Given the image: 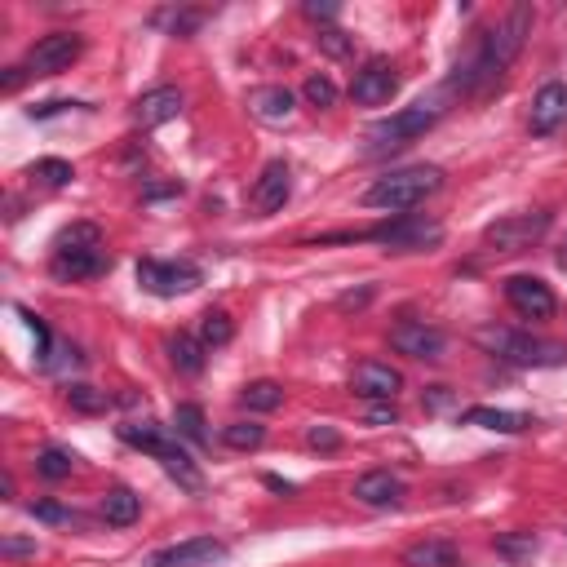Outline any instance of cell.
<instances>
[{
  "mask_svg": "<svg viewBox=\"0 0 567 567\" xmlns=\"http://www.w3.org/2000/svg\"><path fill=\"white\" fill-rule=\"evenodd\" d=\"M528 32H532V9H528V5H514L510 18H505L497 32L483 36L479 49H474L466 63L457 67L452 85H457V89H483V85H492V80H497L501 71L514 63V54L523 49Z\"/></svg>",
  "mask_w": 567,
  "mask_h": 567,
  "instance_id": "6da1fadb",
  "label": "cell"
},
{
  "mask_svg": "<svg viewBox=\"0 0 567 567\" xmlns=\"http://www.w3.org/2000/svg\"><path fill=\"white\" fill-rule=\"evenodd\" d=\"M474 346L505 359V364H519V368H563L567 364L563 342H545V337L519 333V328H505V324L474 328Z\"/></svg>",
  "mask_w": 567,
  "mask_h": 567,
  "instance_id": "7a4b0ae2",
  "label": "cell"
},
{
  "mask_svg": "<svg viewBox=\"0 0 567 567\" xmlns=\"http://www.w3.org/2000/svg\"><path fill=\"white\" fill-rule=\"evenodd\" d=\"M439 187H443V169H435V164H412V169H395V173H386V178H377L373 187L364 191V204L368 209L404 213V209L426 204Z\"/></svg>",
  "mask_w": 567,
  "mask_h": 567,
  "instance_id": "3957f363",
  "label": "cell"
},
{
  "mask_svg": "<svg viewBox=\"0 0 567 567\" xmlns=\"http://www.w3.org/2000/svg\"><path fill=\"white\" fill-rule=\"evenodd\" d=\"M443 116V98L439 94H430V98H421V102H412V107L404 111H395L390 120H377L373 129H368V142H373V156L377 151H395V147H408L412 138H421L435 120Z\"/></svg>",
  "mask_w": 567,
  "mask_h": 567,
  "instance_id": "277c9868",
  "label": "cell"
},
{
  "mask_svg": "<svg viewBox=\"0 0 567 567\" xmlns=\"http://www.w3.org/2000/svg\"><path fill=\"white\" fill-rule=\"evenodd\" d=\"M359 240H373L381 249H395V253H417V249H435V244H443V222L426 218V213H399V218L364 231Z\"/></svg>",
  "mask_w": 567,
  "mask_h": 567,
  "instance_id": "5b68a950",
  "label": "cell"
},
{
  "mask_svg": "<svg viewBox=\"0 0 567 567\" xmlns=\"http://www.w3.org/2000/svg\"><path fill=\"white\" fill-rule=\"evenodd\" d=\"M550 231V213H510V218L492 222L488 231H483V249L492 253H528L541 235Z\"/></svg>",
  "mask_w": 567,
  "mask_h": 567,
  "instance_id": "8992f818",
  "label": "cell"
},
{
  "mask_svg": "<svg viewBox=\"0 0 567 567\" xmlns=\"http://www.w3.org/2000/svg\"><path fill=\"white\" fill-rule=\"evenodd\" d=\"M80 49H85V40H80L76 32H49L27 49L23 67H27V76H58V71H67L71 63H76Z\"/></svg>",
  "mask_w": 567,
  "mask_h": 567,
  "instance_id": "52a82bcc",
  "label": "cell"
},
{
  "mask_svg": "<svg viewBox=\"0 0 567 567\" xmlns=\"http://www.w3.org/2000/svg\"><path fill=\"white\" fill-rule=\"evenodd\" d=\"M138 284L151 297H182L191 288H200V271L191 262H156V257H142L138 262Z\"/></svg>",
  "mask_w": 567,
  "mask_h": 567,
  "instance_id": "ba28073f",
  "label": "cell"
},
{
  "mask_svg": "<svg viewBox=\"0 0 567 567\" xmlns=\"http://www.w3.org/2000/svg\"><path fill=\"white\" fill-rule=\"evenodd\" d=\"M226 559V545L213 541V536H191L182 545H169V550H156L147 559V567H213Z\"/></svg>",
  "mask_w": 567,
  "mask_h": 567,
  "instance_id": "9c48e42d",
  "label": "cell"
},
{
  "mask_svg": "<svg viewBox=\"0 0 567 567\" xmlns=\"http://www.w3.org/2000/svg\"><path fill=\"white\" fill-rule=\"evenodd\" d=\"M505 302L528 319H550L554 306H559L550 293V284L536 280V275H510V280H505Z\"/></svg>",
  "mask_w": 567,
  "mask_h": 567,
  "instance_id": "30bf717a",
  "label": "cell"
},
{
  "mask_svg": "<svg viewBox=\"0 0 567 567\" xmlns=\"http://www.w3.org/2000/svg\"><path fill=\"white\" fill-rule=\"evenodd\" d=\"M390 346L399 350V355L408 359H443V333L430 324H421V319H404V324L390 328Z\"/></svg>",
  "mask_w": 567,
  "mask_h": 567,
  "instance_id": "8fae6325",
  "label": "cell"
},
{
  "mask_svg": "<svg viewBox=\"0 0 567 567\" xmlns=\"http://www.w3.org/2000/svg\"><path fill=\"white\" fill-rule=\"evenodd\" d=\"M182 107H187L182 89L160 85V89H147V94L133 102V120H138L142 129H160V125H169V120H178Z\"/></svg>",
  "mask_w": 567,
  "mask_h": 567,
  "instance_id": "7c38bea8",
  "label": "cell"
},
{
  "mask_svg": "<svg viewBox=\"0 0 567 567\" xmlns=\"http://www.w3.org/2000/svg\"><path fill=\"white\" fill-rule=\"evenodd\" d=\"M350 390L364 399H373V404H390V399L404 390V377L395 373L390 364H377V359H368V364L355 368V377H350Z\"/></svg>",
  "mask_w": 567,
  "mask_h": 567,
  "instance_id": "4fadbf2b",
  "label": "cell"
},
{
  "mask_svg": "<svg viewBox=\"0 0 567 567\" xmlns=\"http://www.w3.org/2000/svg\"><path fill=\"white\" fill-rule=\"evenodd\" d=\"M399 89V76L390 63H381V58H373L364 71H355V85H350V98L364 102V107H381V102H390Z\"/></svg>",
  "mask_w": 567,
  "mask_h": 567,
  "instance_id": "5bb4252c",
  "label": "cell"
},
{
  "mask_svg": "<svg viewBox=\"0 0 567 567\" xmlns=\"http://www.w3.org/2000/svg\"><path fill=\"white\" fill-rule=\"evenodd\" d=\"M244 107H249V116H253V120H262V125H288V120L297 116V98L288 94L284 85H262V89H249Z\"/></svg>",
  "mask_w": 567,
  "mask_h": 567,
  "instance_id": "9a60e30c",
  "label": "cell"
},
{
  "mask_svg": "<svg viewBox=\"0 0 567 567\" xmlns=\"http://www.w3.org/2000/svg\"><path fill=\"white\" fill-rule=\"evenodd\" d=\"M111 266L107 249H58L54 262H49V271H54V280H94Z\"/></svg>",
  "mask_w": 567,
  "mask_h": 567,
  "instance_id": "2e32d148",
  "label": "cell"
},
{
  "mask_svg": "<svg viewBox=\"0 0 567 567\" xmlns=\"http://www.w3.org/2000/svg\"><path fill=\"white\" fill-rule=\"evenodd\" d=\"M288 195H293V169H288L284 160H271L262 169V178H257V187H253V204L262 213H280L288 204Z\"/></svg>",
  "mask_w": 567,
  "mask_h": 567,
  "instance_id": "e0dca14e",
  "label": "cell"
},
{
  "mask_svg": "<svg viewBox=\"0 0 567 567\" xmlns=\"http://www.w3.org/2000/svg\"><path fill=\"white\" fill-rule=\"evenodd\" d=\"M355 501L373 505V510H390V505H404V483L390 470H368L355 479Z\"/></svg>",
  "mask_w": 567,
  "mask_h": 567,
  "instance_id": "ac0fdd59",
  "label": "cell"
},
{
  "mask_svg": "<svg viewBox=\"0 0 567 567\" xmlns=\"http://www.w3.org/2000/svg\"><path fill=\"white\" fill-rule=\"evenodd\" d=\"M559 125H567V85L559 80H550V85H541V94L532 98V133H554Z\"/></svg>",
  "mask_w": 567,
  "mask_h": 567,
  "instance_id": "d6986e66",
  "label": "cell"
},
{
  "mask_svg": "<svg viewBox=\"0 0 567 567\" xmlns=\"http://www.w3.org/2000/svg\"><path fill=\"white\" fill-rule=\"evenodd\" d=\"M461 421H466V426L497 430V435H523V430L532 426L528 412H510V408H466Z\"/></svg>",
  "mask_w": 567,
  "mask_h": 567,
  "instance_id": "ffe728a7",
  "label": "cell"
},
{
  "mask_svg": "<svg viewBox=\"0 0 567 567\" xmlns=\"http://www.w3.org/2000/svg\"><path fill=\"white\" fill-rule=\"evenodd\" d=\"M461 554L452 541H439V536H430V541H417L404 550V567H457Z\"/></svg>",
  "mask_w": 567,
  "mask_h": 567,
  "instance_id": "44dd1931",
  "label": "cell"
},
{
  "mask_svg": "<svg viewBox=\"0 0 567 567\" xmlns=\"http://www.w3.org/2000/svg\"><path fill=\"white\" fill-rule=\"evenodd\" d=\"M120 439L133 443V448H142V452H151V457H160V452L173 443V435L164 426H156V421H125V426H120Z\"/></svg>",
  "mask_w": 567,
  "mask_h": 567,
  "instance_id": "7402d4cb",
  "label": "cell"
},
{
  "mask_svg": "<svg viewBox=\"0 0 567 567\" xmlns=\"http://www.w3.org/2000/svg\"><path fill=\"white\" fill-rule=\"evenodd\" d=\"M164 350H169V364L178 368V373H187V377H200L204 373V342H195V337L178 333V337H169V342H164Z\"/></svg>",
  "mask_w": 567,
  "mask_h": 567,
  "instance_id": "603a6c76",
  "label": "cell"
},
{
  "mask_svg": "<svg viewBox=\"0 0 567 567\" xmlns=\"http://www.w3.org/2000/svg\"><path fill=\"white\" fill-rule=\"evenodd\" d=\"M142 514V497L129 488H111L107 497H102V519L116 523V528H129V523H138Z\"/></svg>",
  "mask_w": 567,
  "mask_h": 567,
  "instance_id": "cb8c5ba5",
  "label": "cell"
},
{
  "mask_svg": "<svg viewBox=\"0 0 567 567\" xmlns=\"http://www.w3.org/2000/svg\"><path fill=\"white\" fill-rule=\"evenodd\" d=\"M160 466L169 470L187 492H204V474L195 470V461L187 457V452H182V443H169V448L160 452Z\"/></svg>",
  "mask_w": 567,
  "mask_h": 567,
  "instance_id": "d4e9b609",
  "label": "cell"
},
{
  "mask_svg": "<svg viewBox=\"0 0 567 567\" xmlns=\"http://www.w3.org/2000/svg\"><path fill=\"white\" fill-rule=\"evenodd\" d=\"M173 435L191 439V443H209V430H204V408L200 404H178V408H173Z\"/></svg>",
  "mask_w": 567,
  "mask_h": 567,
  "instance_id": "484cf974",
  "label": "cell"
},
{
  "mask_svg": "<svg viewBox=\"0 0 567 567\" xmlns=\"http://www.w3.org/2000/svg\"><path fill=\"white\" fill-rule=\"evenodd\" d=\"M536 550H541V541H536L532 532H505V536H497V554H501V559H510L514 567L532 563Z\"/></svg>",
  "mask_w": 567,
  "mask_h": 567,
  "instance_id": "4316f807",
  "label": "cell"
},
{
  "mask_svg": "<svg viewBox=\"0 0 567 567\" xmlns=\"http://www.w3.org/2000/svg\"><path fill=\"white\" fill-rule=\"evenodd\" d=\"M222 443L235 452H253L266 443V426H257V421H231V426L222 430Z\"/></svg>",
  "mask_w": 567,
  "mask_h": 567,
  "instance_id": "83f0119b",
  "label": "cell"
},
{
  "mask_svg": "<svg viewBox=\"0 0 567 567\" xmlns=\"http://www.w3.org/2000/svg\"><path fill=\"white\" fill-rule=\"evenodd\" d=\"M240 404L253 408V412H271L284 404V390L275 386V381H249V386L240 390Z\"/></svg>",
  "mask_w": 567,
  "mask_h": 567,
  "instance_id": "f1b7e54d",
  "label": "cell"
},
{
  "mask_svg": "<svg viewBox=\"0 0 567 567\" xmlns=\"http://www.w3.org/2000/svg\"><path fill=\"white\" fill-rule=\"evenodd\" d=\"M67 404L76 412H89V417H94V412L111 408V395H107V390H98V386H85V381H71V386H67Z\"/></svg>",
  "mask_w": 567,
  "mask_h": 567,
  "instance_id": "f546056e",
  "label": "cell"
},
{
  "mask_svg": "<svg viewBox=\"0 0 567 567\" xmlns=\"http://www.w3.org/2000/svg\"><path fill=\"white\" fill-rule=\"evenodd\" d=\"M235 337V324H231V315L226 311H209L204 315V324H200V342H204V350H218V346H226Z\"/></svg>",
  "mask_w": 567,
  "mask_h": 567,
  "instance_id": "4dcf8cb0",
  "label": "cell"
},
{
  "mask_svg": "<svg viewBox=\"0 0 567 567\" xmlns=\"http://www.w3.org/2000/svg\"><path fill=\"white\" fill-rule=\"evenodd\" d=\"M98 244H102L98 226L94 222H76V226H67V231L54 240V253L58 249H98Z\"/></svg>",
  "mask_w": 567,
  "mask_h": 567,
  "instance_id": "1f68e13d",
  "label": "cell"
},
{
  "mask_svg": "<svg viewBox=\"0 0 567 567\" xmlns=\"http://www.w3.org/2000/svg\"><path fill=\"white\" fill-rule=\"evenodd\" d=\"M36 470L45 474V479H67V474L76 470V457L63 452V448H45L40 452V461H36Z\"/></svg>",
  "mask_w": 567,
  "mask_h": 567,
  "instance_id": "d6a6232c",
  "label": "cell"
},
{
  "mask_svg": "<svg viewBox=\"0 0 567 567\" xmlns=\"http://www.w3.org/2000/svg\"><path fill=\"white\" fill-rule=\"evenodd\" d=\"M32 178L45 182V187H67V182L76 178V169H71L67 160H40V164H32Z\"/></svg>",
  "mask_w": 567,
  "mask_h": 567,
  "instance_id": "836d02e7",
  "label": "cell"
},
{
  "mask_svg": "<svg viewBox=\"0 0 567 567\" xmlns=\"http://www.w3.org/2000/svg\"><path fill=\"white\" fill-rule=\"evenodd\" d=\"M302 94H306V102L311 107H319V111H328L337 102V85L328 76H306V85H302Z\"/></svg>",
  "mask_w": 567,
  "mask_h": 567,
  "instance_id": "e575fe53",
  "label": "cell"
},
{
  "mask_svg": "<svg viewBox=\"0 0 567 567\" xmlns=\"http://www.w3.org/2000/svg\"><path fill=\"white\" fill-rule=\"evenodd\" d=\"M27 510H32L40 523H63V528H76V523H80V514L67 510V505H58V501H32Z\"/></svg>",
  "mask_w": 567,
  "mask_h": 567,
  "instance_id": "d590c367",
  "label": "cell"
},
{
  "mask_svg": "<svg viewBox=\"0 0 567 567\" xmlns=\"http://www.w3.org/2000/svg\"><path fill=\"white\" fill-rule=\"evenodd\" d=\"M315 45L324 49L328 58H346L350 54V36L342 32V27H319V36H315Z\"/></svg>",
  "mask_w": 567,
  "mask_h": 567,
  "instance_id": "8d00e7d4",
  "label": "cell"
},
{
  "mask_svg": "<svg viewBox=\"0 0 567 567\" xmlns=\"http://www.w3.org/2000/svg\"><path fill=\"white\" fill-rule=\"evenodd\" d=\"M306 443H311V448H324V452H333L337 443H342V435H337L333 426H311V430H306Z\"/></svg>",
  "mask_w": 567,
  "mask_h": 567,
  "instance_id": "74e56055",
  "label": "cell"
},
{
  "mask_svg": "<svg viewBox=\"0 0 567 567\" xmlns=\"http://www.w3.org/2000/svg\"><path fill=\"white\" fill-rule=\"evenodd\" d=\"M368 421H373V426H395L399 408L395 404H368Z\"/></svg>",
  "mask_w": 567,
  "mask_h": 567,
  "instance_id": "f35d334b",
  "label": "cell"
},
{
  "mask_svg": "<svg viewBox=\"0 0 567 567\" xmlns=\"http://www.w3.org/2000/svg\"><path fill=\"white\" fill-rule=\"evenodd\" d=\"M0 554H5V559H18V554H36V541H18V536H5V541H0Z\"/></svg>",
  "mask_w": 567,
  "mask_h": 567,
  "instance_id": "ab89813d",
  "label": "cell"
},
{
  "mask_svg": "<svg viewBox=\"0 0 567 567\" xmlns=\"http://www.w3.org/2000/svg\"><path fill=\"white\" fill-rule=\"evenodd\" d=\"M67 107H80V102H63V98L40 102V107H32V120H49V116H58V111H67Z\"/></svg>",
  "mask_w": 567,
  "mask_h": 567,
  "instance_id": "60d3db41",
  "label": "cell"
},
{
  "mask_svg": "<svg viewBox=\"0 0 567 567\" xmlns=\"http://www.w3.org/2000/svg\"><path fill=\"white\" fill-rule=\"evenodd\" d=\"M306 18H337V5L333 0H306Z\"/></svg>",
  "mask_w": 567,
  "mask_h": 567,
  "instance_id": "b9f144b4",
  "label": "cell"
},
{
  "mask_svg": "<svg viewBox=\"0 0 567 567\" xmlns=\"http://www.w3.org/2000/svg\"><path fill=\"white\" fill-rule=\"evenodd\" d=\"M23 80H27V67H9V71H5V80H0V85H5V94H14V89L23 85Z\"/></svg>",
  "mask_w": 567,
  "mask_h": 567,
  "instance_id": "7bdbcfd3",
  "label": "cell"
},
{
  "mask_svg": "<svg viewBox=\"0 0 567 567\" xmlns=\"http://www.w3.org/2000/svg\"><path fill=\"white\" fill-rule=\"evenodd\" d=\"M266 488H271V492H284V497H293V483L280 479V474H266Z\"/></svg>",
  "mask_w": 567,
  "mask_h": 567,
  "instance_id": "ee69618b",
  "label": "cell"
},
{
  "mask_svg": "<svg viewBox=\"0 0 567 567\" xmlns=\"http://www.w3.org/2000/svg\"><path fill=\"white\" fill-rule=\"evenodd\" d=\"M368 297H373V288H359V293H346V297H342V306L350 311V306H364Z\"/></svg>",
  "mask_w": 567,
  "mask_h": 567,
  "instance_id": "f6af8a7d",
  "label": "cell"
},
{
  "mask_svg": "<svg viewBox=\"0 0 567 567\" xmlns=\"http://www.w3.org/2000/svg\"><path fill=\"white\" fill-rule=\"evenodd\" d=\"M559 266H563V271H567V240H563V249H559Z\"/></svg>",
  "mask_w": 567,
  "mask_h": 567,
  "instance_id": "bcb514c9",
  "label": "cell"
}]
</instances>
